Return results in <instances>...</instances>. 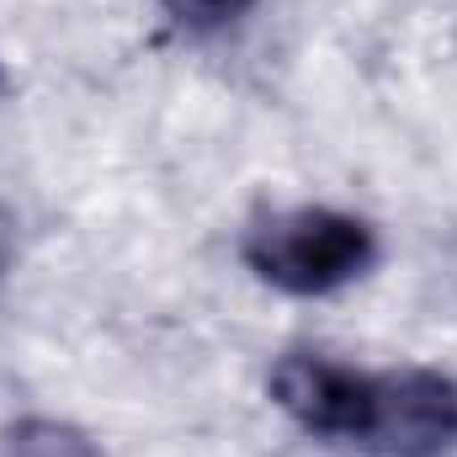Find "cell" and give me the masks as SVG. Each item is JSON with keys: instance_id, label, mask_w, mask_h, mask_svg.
<instances>
[{"instance_id": "cell-1", "label": "cell", "mask_w": 457, "mask_h": 457, "mask_svg": "<svg viewBox=\"0 0 457 457\" xmlns=\"http://www.w3.org/2000/svg\"><path fill=\"white\" fill-rule=\"evenodd\" d=\"M378 261V234L372 224L336 213V208H287L266 213L245 234V266L298 298L336 293L356 282Z\"/></svg>"}, {"instance_id": "cell-2", "label": "cell", "mask_w": 457, "mask_h": 457, "mask_svg": "<svg viewBox=\"0 0 457 457\" xmlns=\"http://www.w3.org/2000/svg\"><path fill=\"white\" fill-rule=\"evenodd\" d=\"M361 442L388 457L447 453L457 442V383L431 367L372 372V415Z\"/></svg>"}, {"instance_id": "cell-3", "label": "cell", "mask_w": 457, "mask_h": 457, "mask_svg": "<svg viewBox=\"0 0 457 457\" xmlns=\"http://www.w3.org/2000/svg\"><path fill=\"white\" fill-rule=\"evenodd\" d=\"M266 388L309 436H336V442L367 436L372 372H356V367L320 356V351H287V356H277Z\"/></svg>"}, {"instance_id": "cell-4", "label": "cell", "mask_w": 457, "mask_h": 457, "mask_svg": "<svg viewBox=\"0 0 457 457\" xmlns=\"http://www.w3.org/2000/svg\"><path fill=\"white\" fill-rule=\"evenodd\" d=\"M0 457H102V447L70 420L21 415L0 431Z\"/></svg>"}, {"instance_id": "cell-5", "label": "cell", "mask_w": 457, "mask_h": 457, "mask_svg": "<svg viewBox=\"0 0 457 457\" xmlns=\"http://www.w3.org/2000/svg\"><path fill=\"white\" fill-rule=\"evenodd\" d=\"M165 5L192 27H224V21H239L255 0H165Z\"/></svg>"}]
</instances>
